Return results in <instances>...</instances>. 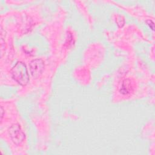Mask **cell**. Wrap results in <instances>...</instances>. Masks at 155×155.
I'll return each instance as SVG.
<instances>
[{"instance_id": "obj_1", "label": "cell", "mask_w": 155, "mask_h": 155, "mask_svg": "<svg viewBox=\"0 0 155 155\" xmlns=\"http://www.w3.org/2000/svg\"><path fill=\"white\" fill-rule=\"evenodd\" d=\"M12 78L19 84L24 86L29 82V74L25 64L18 61L10 70Z\"/></svg>"}, {"instance_id": "obj_2", "label": "cell", "mask_w": 155, "mask_h": 155, "mask_svg": "<svg viewBox=\"0 0 155 155\" xmlns=\"http://www.w3.org/2000/svg\"><path fill=\"white\" fill-rule=\"evenodd\" d=\"M9 135L14 143L21 144L25 139V134L23 132L21 125L18 124H12L9 128Z\"/></svg>"}, {"instance_id": "obj_3", "label": "cell", "mask_w": 155, "mask_h": 155, "mask_svg": "<svg viewBox=\"0 0 155 155\" xmlns=\"http://www.w3.org/2000/svg\"><path fill=\"white\" fill-rule=\"evenodd\" d=\"M29 67L31 76L35 78H38L44 71V62L41 58L35 59L30 62Z\"/></svg>"}, {"instance_id": "obj_4", "label": "cell", "mask_w": 155, "mask_h": 155, "mask_svg": "<svg viewBox=\"0 0 155 155\" xmlns=\"http://www.w3.org/2000/svg\"><path fill=\"white\" fill-rule=\"evenodd\" d=\"M132 90V85L129 79H125L122 84L120 92L122 94H127L130 93Z\"/></svg>"}, {"instance_id": "obj_5", "label": "cell", "mask_w": 155, "mask_h": 155, "mask_svg": "<svg viewBox=\"0 0 155 155\" xmlns=\"http://www.w3.org/2000/svg\"><path fill=\"white\" fill-rule=\"evenodd\" d=\"M146 23L147 24V25L150 27V28L152 30H154V25L153 22L151 20H150V19L147 20L146 21Z\"/></svg>"}, {"instance_id": "obj_6", "label": "cell", "mask_w": 155, "mask_h": 155, "mask_svg": "<svg viewBox=\"0 0 155 155\" xmlns=\"http://www.w3.org/2000/svg\"><path fill=\"white\" fill-rule=\"evenodd\" d=\"M3 113H4V110H3V108L2 107H1V119L3 117Z\"/></svg>"}]
</instances>
